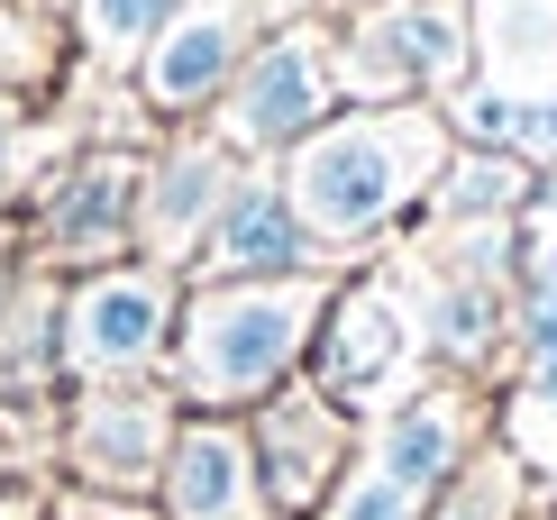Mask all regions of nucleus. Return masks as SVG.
Returning a JSON list of instances; mask_svg holds the SVG:
<instances>
[{"label": "nucleus", "instance_id": "1", "mask_svg": "<svg viewBox=\"0 0 557 520\" xmlns=\"http://www.w3.org/2000/svg\"><path fill=\"white\" fill-rule=\"evenodd\" d=\"M448 156H457L448 110L393 101V110H338V120H320L274 164V183H284L293 220L311 228V247L330 265H347L357 247H375L403 220H421V201L448 174Z\"/></svg>", "mask_w": 557, "mask_h": 520}, {"label": "nucleus", "instance_id": "2", "mask_svg": "<svg viewBox=\"0 0 557 520\" xmlns=\"http://www.w3.org/2000/svg\"><path fill=\"white\" fill-rule=\"evenodd\" d=\"M338 274H284V283H183L174 311V347H165V384L183 411L211 420H247L257 401L301 384L311 329L330 311Z\"/></svg>", "mask_w": 557, "mask_h": 520}, {"label": "nucleus", "instance_id": "3", "mask_svg": "<svg viewBox=\"0 0 557 520\" xmlns=\"http://www.w3.org/2000/svg\"><path fill=\"white\" fill-rule=\"evenodd\" d=\"M484 447V401L457 374H430L403 401H384L375 420H357V457L330 493L320 520H430L448 475Z\"/></svg>", "mask_w": 557, "mask_h": 520}, {"label": "nucleus", "instance_id": "4", "mask_svg": "<svg viewBox=\"0 0 557 520\" xmlns=\"http://www.w3.org/2000/svg\"><path fill=\"white\" fill-rule=\"evenodd\" d=\"M330 74L338 110H393V101L448 110L475 83L467 0H347L330 18Z\"/></svg>", "mask_w": 557, "mask_h": 520}, {"label": "nucleus", "instance_id": "5", "mask_svg": "<svg viewBox=\"0 0 557 520\" xmlns=\"http://www.w3.org/2000/svg\"><path fill=\"white\" fill-rule=\"evenodd\" d=\"M137 193H147V147L91 137L28 183V265L37 274H101L137 256Z\"/></svg>", "mask_w": 557, "mask_h": 520}, {"label": "nucleus", "instance_id": "6", "mask_svg": "<svg viewBox=\"0 0 557 520\" xmlns=\"http://www.w3.org/2000/svg\"><path fill=\"white\" fill-rule=\"evenodd\" d=\"M320 120H338V74H330V18L311 10L257 37V55L238 64V83L220 91V110L201 128L238 164H284Z\"/></svg>", "mask_w": 557, "mask_h": 520}, {"label": "nucleus", "instance_id": "7", "mask_svg": "<svg viewBox=\"0 0 557 520\" xmlns=\"http://www.w3.org/2000/svg\"><path fill=\"white\" fill-rule=\"evenodd\" d=\"M301 10H320V0H301ZM265 28H284V0H183L128 64L137 110L156 128H201L220 110V91L238 83V64L257 55Z\"/></svg>", "mask_w": 557, "mask_h": 520}, {"label": "nucleus", "instance_id": "8", "mask_svg": "<svg viewBox=\"0 0 557 520\" xmlns=\"http://www.w3.org/2000/svg\"><path fill=\"white\" fill-rule=\"evenodd\" d=\"M174 311H183V274L147 265H101L64 283V384H156L174 347Z\"/></svg>", "mask_w": 557, "mask_h": 520}, {"label": "nucleus", "instance_id": "9", "mask_svg": "<svg viewBox=\"0 0 557 520\" xmlns=\"http://www.w3.org/2000/svg\"><path fill=\"white\" fill-rule=\"evenodd\" d=\"M411 366H421L411 293L393 274H338L330 311L311 329V357H301V384L330 393L338 411H384V393H403Z\"/></svg>", "mask_w": 557, "mask_h": 520}, {"label": "nucleus", "instance_id": "10", "mask_svg": "<svg viewBox=\"0 0 557 520\" xmlns=\"http://www.w3.org/2000/svg\"><path fill=\"white\" fill-rule=\"evenodd\" d=\"M174 430H183V401L165 384H91L64 411V475H74V493L137 503L165 475Z\"/></svg>", "mask_w": 557, "mask_h": 520}, {"label": "nucleus", "instance_id": "11", "mask_svg": "<svg viewBox=\"0 0 557 520\" xmlns=\"http://www.w3.org/2000/svg\"><path fill=\"white\" fill-rule=\"evenodd\" d=\"M247 447H257V475H265V511L274 520H320L338 475H347V457H357V411H338L311 384H284L274 401L247 411Z\"/></svg>", "mask_w": 557, "mask_h": 520}, {"label": "nucleus", "instance_id": "12", "mask_svg": "<svg viewBox=\"0 0 557 520\" xmlns=\"http://www.w3.org/2000/svg\"><path fill=\"white\" fill-rule=\"evenodd\" d=\"M247 164L220 147L211 128H165V147H147V193H137V256L165 274H193L201 238L220 228L228 193Z\"/></svg>", "mask_w": 557, "mask_h": 520}, {"label": "nucleus", "instance_id": "13", "mask_svg": "<svg viewBox=\"0 0 557 520\" xmlns=\"http://www.w3.org/2000/svg\"><path fill=\"white\" fill-rule=\"evenodd\" d=\"M284 274H330V256H320L311 228L293 220L284 183H274L265 164H247L238 193H228V210H220V228L201 238V256H193L183 283H284Z\"/></svg>", "mask_w": 557, "mask_h": 520}, {"label": "nucleus", "instance_id": "14", "mask_svg": "<svg viewBox=\"0 0 557 520\" xmlns=\"http://www.w3.org/2000/svg\"><path fill=\"white\" fill-rule=\"evenodd\" d=\"M156 520H274L247 420L183 411V430L165 447V475H156Z\"/></svg>", "mask_w": 557, "mask_h": 520}, {"label": "nucleus", "instance_id": "15", "mask_svg": "<svg viewBox=\"0 0 557 520\" xmlns=\"http://www.w3.org/2000/svg\"><path fill=\"white\" fill-rule=\"evenodd\" d=\"M411 320H421V366L475 384L484 366L512 347V283L503 274H448V265H411Z\"/></svg>", "mask_w": 557, "mask_h": 520}, {"label": "nucleus", "instance_id": "16", "mask_svg": "<svg viewBox=\"0 0 557 520\" xmlns=\"http://www.w3.org/2000/svg\"><path fill=\"white\" fill-rule=\"evenodd\" d=\"M475 83L503 101H557V0H467Z\"/></svg>", "mask_w": 557, "mask_h": 520}, {"label": "nucleus", "instance_id": "17", "mask_svg": "<svg viewBox=\"0 0 557 520\" xmlns=\"http://www.w3.org/2000/svg\"><path fill=\"white\" fill-rule=\"evenodd\" d=\"M64 384V283L55 274H18V293L0 301V411L46 401Z\"/></svg>", "mask_w": 557, "mask_h": 520}, {"label": "nucleus", "instance_id": "18", "mask_svg": "<svg viewBox=\"0 0 557 520\" xmlns=\"http://www.w3.org/2000/svg\"><path fill=\"white\" fill-rule=\"evenodd\" d=\"M530 193H540V164L457 147V156H448V174L430 183L421 220H430V228H503V220H521V210H530Z\"/></svg>", "mask_w": 557, "mask_h": 520}, {"label": "nucleus", "instance_id": "19", "mask_svg": "<svg viewBox=\"0 0 557 520\" xmlns=\"http://www.w3.org/2000/svg\"><path fill=\"white\" fill-rule=\"evenodd\" d=\"M183 0H64V37H74L83 64H101V74H128L137 46H147Z\"/></svg>", "mask_w": 557, "mask_h": 520}, {"label": "nucleus", "instance_id": "20", "mask_svg": "<svg viewBox=\"0 0 557 520\" xmlns=\"http://www.w3.org/2000/svg\"><path fill=\"white\" fill-rule=\"evenodd\" d=\"M430 520H530V466L503 438H484L475 457L448 475V493L430 503Z\"/></svg>", "mask_w": 557, "mask_h": 520}, {"label": "nucleus", "instance_id": "21", "mask_svg": "<svg viewBox=\"0 0 557 520\" xmlns=\"http://www.w3.org/2000/svg\"><path fill=\"white\" fill-rule=\"evenodd\" d=\"M28 147H37V120H28V101L18 91H0V220H10L18 201H28Z\"/></svg>", "mask_w": 557, "mask_h": 520}, {"label": "nucleus", "instance_id": "22", "mask_svg": "<svg viewBox=\"0 0 557 520\" xmlns=\"http://www.w3.org/2000/svg\"><path fill=\"white\" fill-rule=\"evenodd\" d=\"M46 520H137V511H120V503H101V493H64Z\"/></svg>", "mask_w": 557, "mask_h": 520}]
</instances>
